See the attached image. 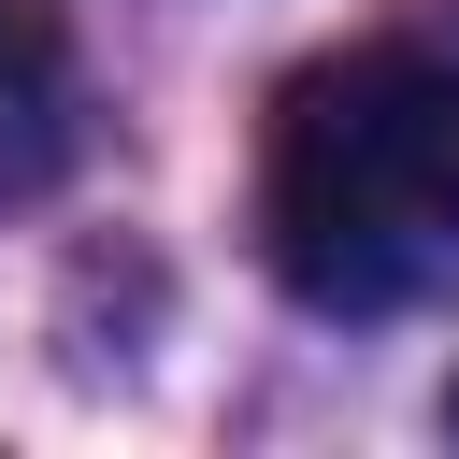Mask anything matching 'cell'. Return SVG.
<instances>
[{
  "label": "cell",
  "instance_id": "6da1fadb",
  "mask_svg": "<svg viewBox=\"0 0 459 459\" xmlns=\"http://www.w3.org/2000/svg\"><path fill=\"white\" fill-rule=\"evenodd\" d=\"M258 230L287 301L316 316H402L416 287H445L459 273V57L430 43L316 57L273 100Z\"/></svg>",
  "mask_w": 459,
  "mask_h": 459
},
{
  "label": "cell",
  "instance_id": "7a4b0ae2",
  "mask_svg": "<svg viewBox=\"0 0 459 459\" xmlns=\"http://www.w3.org/2000/svg\"><path fill=\"white\" fill-rule=\"evenodd\" d=\"M86 158V72L43 0H0V201H43Z\"/></svg>",
  "mask_w": 459,
  "mask_h": 459
},
{
  "label": "cell",
  "instance_id": "3957f363",
  "mask_svg": "<svg viewBox=\"0 0 459 459\" xmlns=\"http://www.w3.org/2000/svg\"><path fill=\"white\" fill-rule=\"evenodd\" d=\"M445 430H459V387H445Z\"/></svg>",
  "mask_w": 459,
  "mask_h": 459
}]
</instances>
